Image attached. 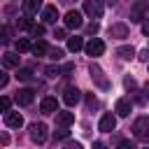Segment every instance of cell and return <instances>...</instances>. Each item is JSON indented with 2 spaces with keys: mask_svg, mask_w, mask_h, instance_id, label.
<instances>
[{
  "mask_svg": "<svg viewBox=\"0 0 149 149\" xmlns=\"http://www.w3.org/2000/svg\"><path fill=\"white\" fill-rule=\"evenodd\" d=\"M133 135H135V140L149 144V116H137V119H135V123H133Z\"/></svg>",
  "mask_w": 149,
  "mask_h": 149,
  "instance_id": "1",
  "label": "cell"
},
{
  "mask_svg": "<svg viewBox=\"0 0 149 149\" xmlns=\"http://www.w3.org/2000/svg\"><path fill=\"white\" fill-rule=\"evenodd\" d=\"M88 72H91V79H93V84L95 86H100L102 91H107L112 84H109V79L105 77V70L100 68V65H95V63H91V68H88Z\"/></svg>",
  "mask_w": 149,
  "mask_h": 149,
  "instance_id": "2",
  "label": "cell"
},
{
  "mask_svg": "<svg viewBox=\"0 0 149 149\" xmlns=\"http://www.w3.org/2000/svg\"><path fill=\"white\" fill-rule=\"evenodd\" d=\"M147 14H149V0H137V2L130 7V21H133V23L147 19Z\"/></svg>",
  "mask_w": 149,
  "mask_h": 149,
  "instance_id": "3",
  "label": "cell"
},
{
  "mask_svg": "<svg viewBox=\"0 0 149 149\" xmlns=\"http://www.w3.org/2000/svg\"><path fill=\"white\" fill-rule=\"evenodd\" d=\"M63 21H65V28H70V30H77V28L84 26V16H81V12H77V9H70V12L63 16Z\"/></svg>",
  "mask_w": 149,
  "mask_h": 149,
  "instance_id": "4",
  "label": "cell"
},
{
  "mask_svg": "<svg viewBox=\"0 0 149 149\" xmlns=\"http://www.w3.org/2000/svg\"><path fill=\"white\" fill-rule=\"evenodd\" d=\"M47 135H49V133H47V126H44L42 121H40V123H37V121L30 123V140H33V142L44 144V142H47Z\"/></svg>",
  "mask_w": 149,
  "mask_h": 149,
  "instance_id": "5",
  "label": "cell"
},
{
  "mask_svg": "<svg viewBox=\"0 0 149 149\" xmlns=\"http://www.w3.org/2000/svg\"><path fill=\"white\" fill-rule=\"evenodd\" d=\"M84 49H86V54H88V56H93V58H95V56H102V54H105V42H102L100 37H91V42H86V44H84Z\"/></svg>",
  "mask_w": 149,
  "mask_h": 149,
  "instance_id": "6",
  "label": "cell"
},
{
  "mask_svg": "<svg viewBox=\"0 0 149 149\" xmlns=\"http://www.w3.org/2000/svg\"><path fill=\"white\" fill-rule=\"evenodd\" d=\"M84 14L91 19H100L102 16V2L100 0H84Z\"/></svg>",
  "mask_w": 149,
  "mask_h": 149,
  "instance_id": "7",
  "label": "cell"
},
{
  "mask_svg": "<svg viewBox=\"0 0 149 149\" xmlns=\"http://www.w3.org/2000/svg\"><path fill=\"white\" fill-rule=\"evenodd\" d=\"M79 98H81V91H79L77 86H68V88H65V93H63V102H65L68 107L77 105V102H79Z\"/></svg>",
  "mask_w": 149,
  "mask_h": 149,
  "instance_id": "8",
  "label": "cell"
},
{
  "mask_svg": "<svg viewBox=\"0 0 149 149\" xmlns=\"http://www.w3.org/2000/svg\"><path fill=\"white\" fill-rule=\"evenodd\" d=\"M107 33H109V37H114V40H126L130 30H128V26H126V23H112Z\"/></svg>",
  "mask_w": 149,
  "mask_h": 149,
  "instance_id": "9",
  "label": "cell"
},
{
  "mask_svg": "<svg viewBox=\"0 0 149 149\" xmlns=\"http://www.w3.org/2000/svg\"><path fill=\"white\" fill-rule=\"evenodd\" d=\"M98 128H100L102 133H112V130L116 128V116H114L112 112H107V114H102V119H100V123H98Z\"/></svg>",
  "mask_w": 149,
  "mask_h": 149,
  "instance_id": "10",
  "label": "cell"
},
{
  "mask_svg": "<svg viewBox=\"0 0 149 149\" xmlns=\"http://www.w3.org/2000/svg\"><path fill=\"white\" fill-rule=\"evenodd\" d=\"M33 98H35V91H33V88H19V91L14 93V100H16L19 105H30Z\"/></svg>",
  "mask_w": 149,
  "mask_h": 149,
  "instance_id": "11",
  "label": "cell"
},
{
  "mask_svg": "<svg viewBox=\"0 0 149 149\" xmlns=\"http://www.w3.org/2000/svg\"><path fill=\"white\" fill-rule=\"evenodd\" d=\"M5 126L7 128H21L23 126V116L19 112H5Z\"/></svg>",
  "mask_w": 149,
  "mask_h": 149,
  "instance_id": "12",
  "label": "cell"
},
{
  "mask_svg": "<svg viewBox=\"0 0 149 149\" xmlns=\"http://www.w3.org/2000/svg\"><path fill=\"white\" fill-rule=\"evenodd\" d=\"M40 109H42V114H56V112H58V100L51 98V95H47V98L42 100Z\"/></svg>",
  "mask_w": 149,
  "mask_h": 149,
  "instance_id": "13",
  "label": "cell"
},
{
  "mask_svg": "<svg viewBox=\"0 0 149 149\" xmlns=\"http://www.w3.org/2000/svg\"><path fill=\"white\" fill-rule=\"evenodd\" d=\"M130 109H133V102H130L128 98H119V100H116L114 112H116L119 116H128V114H130Z\"/></svg>",
  "mask_w": 149,
  "mask_h": 149,
  "instance_id": "14",
  "label": "cell"
},
{
  "mask_svg": "<svg viewBox=\"0 0 149 149\" xmlns=\"http://www.w3.org/2000/svg\"><path fill=\"white\" fill-rule=\"evenodd\" d=\"M42 19H44V23H56V21H58V9H56V5H47V7L42 9Z\"/></svg>",
  "mask_w": 149,
  "mask_h": 149,
  "instance_id": "15",
  "label": "cell"
},
{
  "mask_svg": "<svg viewBox=\"0 0 149 149\" xmlns=\"http://www.w3.org/2000/svg\"><path fill=\"white\" fill-rule=\"evenodd\" d=\"M2 65L5 68H19V51H5L2 54Z\"/></svg>",
  "mask_w": 149,
  "mask_h": 149,
  "instance_id": "16",
  "label": "cell"
},
{
  "mask_svg": "<svg viewBox=\"0 0 149 149\" xmlns=\"http://www.w3.org/2000/svg\"><path fill=\"white\" fill-rule=\"evenodd\" d=\"M56 123L68 128V126L74 123V114H72V112H56Z\"/></svg>",
  "mask_w": 149,
  "mask_h": 149,
  "instance_id": "17",
  "label": "cell"
},
{
  "mask_svg": "<svg viewBox=\"0 0 149 149\" xmlns=\"http://www.w3.org/2000/svg\"><path fill=\"white\" fill-rule=\"evenodd\" d=\"M30 51H33V56H37V58H40V56H47V54H49V44H47L44 40H37Z\"/></svg>",
  "mask_w": 149,
  "mask_h": 149,
  "instance_id": "18",
  "label": "cell"
},
{
  "mask_svg": "<svg viewBox=\"0 0 149 149\" xmlns=\"http://www.w3.org/2000/svg\"><path fill=\"white\" fill-rule=\"evenodd\" d=\"M40 0H23V14H28V16H33L37 9H40Z\"/></svg>",
  "mask_w": 149,
  "mask_h": 149,
  "instance_id": "19",
  "label": "cell"
},
{
  "mask_svg": "<svg viewBox=\"0 0 149 149\" xmlns=\"http://www.w3.org/2000/svg\"><path fill=\"white\" fill-rule=\"evenodd\" d=\"M116 56L121 61H130V58H135V49L133 47H119L116 49Z\"/></svg>",
  "mask_w": 149,
  "mask_h": 149,
  "instance_id": "20",
  "label": "cell"
},
{
  "mask_svg": "<svg viewBox=\"0 0 149 149\" xmlns=\"http://www.w3.org/2000/svg\"><path fill=\"white\" fill-rule=\"evenodd\" d=\"M16 26H19L21 30H33V28H35V23H33V19H30L28 14H26V16H21V19L16 21Z\"/></svg>",
  "mask_w": 149,
  "mask_h": 149,
  "instance_id": "21",
  "label": "cell"
},
{
  "mask_svg": "<svg viewBox=\"0 0 149 149\" xmlns=\"http://www.w3.org/2000/svg\"><path fill=\"white\" fill-rule=\"evenodd\" d=\"M30 49H33V44H30V40H28V37H19V40H16V51H19V54L30 51Z\"/></svg>",
  "mask_w": 149,
  "mask_h": 149,
  "instance_id": "22",
  "label": "cell"
},
{
  "mask_svg": "<svg viewBox=\"0 0 149 149\" xmlns=\"http://www.w3.org/2000/svg\"><path fill=\"white\" fill-rule=\"evenodd\" d=\"M68 49H70V51L84 49V40H81V37H70V40H68Z\"/></svg>",
  "mask_w": 149,
  "mask_h": 149,
  "instance_id": "23",
  "label": "cell"
},
{
  "mask_svg": "<svg viewBox=\"0 0 149 149\" xmlns=\"http://www.w3.org/2000/svg\"><path fill=\"white\" fill-rule=\"evenodd\" d=\"M21 81H30L33 79V70H28V68H23V70H19V74H16Z\"/></svg>",
  "mask_w": 149,
  "mask_h": 149,
  "instance_id": "24",
  "label": "cell"
},
{
  "mask_svg": "<svg viewBox=\"0 0 149 149\" xmlns=\"http://www.w3.org/2000/svg\"><path fill=\"white\" fill-rule=\"evenodd\" d=\"M44 72H47V77H61V74H63V70H61V68H56V65H49Z\"/></svg>",
  "mask_w": 149,
  "mask_h": 149,
  "instance_id": "25",
  "label": "cell"
},
{
  "mask_svg": "<svg viewBox=\"0 0 149 149\" xmlns=\"http://www.w3.org/2000/svg\"><path fill=\"white\" fill-rule=\"evenodd\" d=\"M68 135H70V130H68L65 126H61L58 130H54V137H56V140H65Z\"/></svg>",
  "mask_w": 149,
  "mask_h": 149,
  "instance_id": "26",
  "label": "cell"
},
{
  "mask_svg": "<svg viewBox=\"0 0 149 149\" xmlns=\"http://www.w3.org/2000/svg\"><path fill=\"white\" fill-rule=\"evenodd\" d=\"M51 61H61L63 58V49H49V54H47Z\"/></svg>",
  "mask_w": 149,
  "mask_h": 149,
  "instance_id": "27",
  "label": "cell"
},
{
  "mask_svg": "<svg viewBox=\"0 0 149 149\" xmlns=\"http://www.w3.org/2000/svg\"><path fill=\"white\" fill-rule=\"evenodd\" d=\"M100 30V26H98V21H91L88 26H86V35H95Z\"/></svg>",
  "mask_w": 149,
  "mask_h": 149,
  "instance_id": "28",
  "label": "cell"
},
{
  "mask_svg": "<svg viewBox=\"0 0 149 149\" xmlns=\"http://www.w3.org/2000/svg\"><path fill=\"white\" fill-rule=\"evenodd\" d=\"M9 40H12V28H9V26H5V28H2V42L7 44Z\"/></svg>",
  "mask_w": 149,
  "mask_h": 149,
  "instance_id": "29",
  "label": "cell"
},
{
  "mask_svg": "<svg viewBox=\"0 0 149 149\" xmlns=\"http://www.w3.org/2000/svg\"><path fill=\"white\" fill-rule=\"evenodd\" d=\"M0 105H2V112H9V105H12V100H9L7 95H2V100H0Z\"/></svg>",
  "mask_w": 149,
  "mask_h": 149,
  "instance_id": "30",
  "label": "cell"
},
{
  "mask_svg": "<svg viewBox=\"0 0 149 149\" xmlns=\"http://www.w3.org/2000/svg\"><path fill=\"white\" fill-rule=\"evenodd\" d=\"M95 105H98V102H95V98H93V93H88V95H86V107L91 109V107H95Z\"/></svg>",
  "mask_w": 149,
  "mask_h": 149,
  "instance_id": "31",
  "label": "cell"
},
{
  "mask_svg": "<svg viewBox=\"0 0 149 149\" xmlns=\"http://www.w3.org/2000/svg\"><path fill=\"white\" fill-rule=\"evenodd\" d=\"M133 147H135V144H133L130 140H121V142H119V149H133Z\"/></svg>",
  "mask_w": 149,
  "mask_h": 149,
  "instance_id": "32",
  "label": "cell"
},
{
  "mask_svg": "<svg viewBox=\"0 0 149 149\" xmlns=\"http://www.w3.org/2000/svg\"><path fill=\"white\" fill-rule=\"evenodd\" d=\"M137 58H140V61H144V63H149V49H142Z\"/></svg>",
  "mask_w": 149,
  "mask_h": 149,
  "instance_id": "33",
  "label": "cell"
},
{
  "mask_svg": "<svg viewBox=\"0 0 149 149\" xmlns=\"http://www.w3.org/2000/svg\"><path fill=\"white\" fill-rule=\"evenodd\" d=\"M54 37H56V40H65V30H63V28L54 30Z\"/></svg>",
  "mask_w": 149,
  "mask_h": 149,
  "instance_id": "34",
  "label": "cell"
},
{
  "mask_svg": "<svg viewBox=\"0 0 149 149\" xmlns=\"http://www.w3.org/2000/svg\"><path fill=\"white\" fill-rule=\"evenodd\" d=\"M123 86H126V88H133V86H135V79H133V77H126V79H123Z\"/></svg>",
  "mask_w": 149,
  "mask_h": 149,
  "instance_id": "35",
  "label": "cell"
},
{
  "mask_svg": "<svg viewBox=\"0 0 149 149\" xmlns=\"http://www.w3.org/2000/svg\"><path fill=\"white\" fill-rule=\"evenodd\" d=\"M30 33H33V35H44V26H35Z\"/></svg>",
  "mask_w": 149,
  "mask_h": 149,
  "instance_id": "36",
  "label": "cell"
},
{
  "mask_svg": "<svg viewBox=\"0 0 149 149\" xmlns=\"http://www.w3.org/2000/svg\"><path fill=\"white\" fill-rule=\"evenodd\" d=\"M142 35H149V16H147V21L142 23Z\"/></svg>",
  "mask_w": 149,
  "mask_h": 149,
  "instance_id": "37",
  "label": "cell"
},
{
  "mask_svg": "<svg viewBox=\"0 0 149 149\" xmlns=\"http://www.w3.org/2000/svg\"><path fill=\"white\" fill-rule=\"evenodd\" d=\"M7 81H9V77L2 72V77H0V86H7Z\"/></svg>",
  "mask_w": 149,
  "mask_h": 149,
  "instance_id": "38",
  "label": "cell"
},
{
  "mask_svg": "<svg viewBox=\"0 0 149 149\" xmlns=\"http://www.w3.org/2000/svg\"><path fill=\"white\" fill-rule=\"evenodd\" d=\"M0 142H2V144H9V137H7L5 133H2V135H0Z\"/></svg>",
  "mask_w": 149,
  "mask_h": 149,
  "instance_id": "39",
  "label": "cell"
},
{
  "mask_svg": "<svg viewBox=\"0 0 149 149\" xmlns=\"http://www.w3.org/2000/svg\"><path fill=\"white\" fill-rule=\"evenodd\" d=\"M68 149H79V142H68Z\"/></svg>",
  "mask_w": 149,
  "mask_h": 149,
  "instance_id": "40",
  "label": "cell"
},
{
  "mask_svg": "<svg viewBox=\"0 0 149 149\" xmlns=\"http://www.w3.org/2000/svg\"><path fill=\"white\" fill-rule=\"evenodd\" d=\"M144 100H149V81L144 84Z\"/></svg>",
  "mask_w": 149,
  "mask_h": 149,
  "instance_id": "41",
  "label": "cell"
},
{
  "mask_svg": "<svg viewBox=\"0 0 149 149\" xmlns=\"http://www.w3.org/2000/svg\"><path fill=\"white\" fill-rule=\"evenodd\" d=\"M116 2H119V0H105V5H109V7H112V5H116Z\"/></svg>",
  "mask_w": 149,
  "mask_h": 149,
  "instance_id": "42",
  "label": "cell"
},
{
  "mask_svg": "<svg viewBox=\"0 0 149 149\" xmlns=\"http://www.w3.org/2000/svg\"><path fill=\"white\" fill-rule=\"evenodd\" d=\"M61 2H72V0H61Z\"/></svg>",
  "mask_w": 149,
  "mask_h": 149,
  "instance_id": "43",
  "label": "cell"
}]
</instances>
